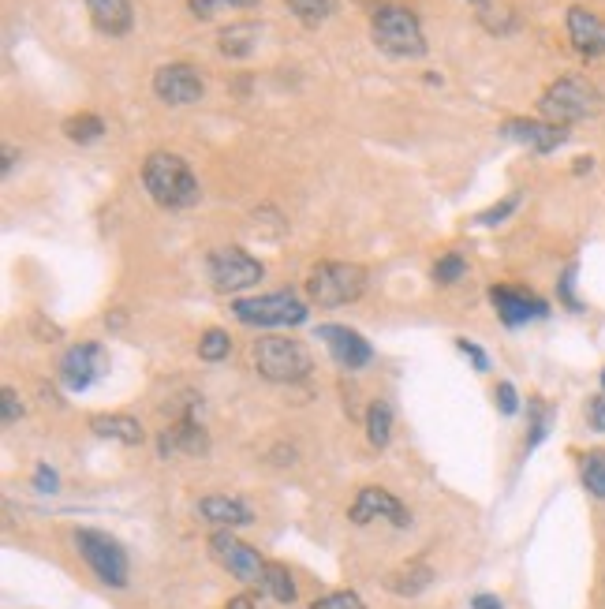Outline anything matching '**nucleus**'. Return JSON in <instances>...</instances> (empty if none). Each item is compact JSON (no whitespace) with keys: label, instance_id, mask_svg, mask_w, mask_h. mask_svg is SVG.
I'll list each match as a JSON object with an SVG mask.
<instances>
[{"label":"nucleus","instance_id":"nucleus-1","mask_svg":"<svg viewBox=\"0 0 605 609\" xmlns=\"http://www.w3.org/2000/svg\"><path fill=\"white\" fill-rule=\"evenodd\" d=\"M142 187H146V195H150L161 210H191L198 202V195H202L191 165L176 154H165V150L146 157V165H142Z\"/></svg>","mask_w":605,"mask_h":609},{"label":"nucleus","instance_id":"nucleus-2","mask_svg":"<svg viewBox=\"0 0 605 609\" xmlns=\"http://www.w3.org/2000/svg\"><path fill=\"white\" fill-rule=\"evenodd\" d=\"M598 109H602V90L594 83H587L583 75H564L557 83H549L546 94L538 98L542 120L561 124V128L576 124V120H587V116H594Z\"/></svg>","mask_w":605,"mask_h":609},{"label":"nucleus","instance_id":"nucleus-3","mask_svg":"<svg viewBox=\"0 0 605 609\" xmlns=\"http://www.w3.org/2000/svg\"><path fill=\"white\" fill-rule=\"evenodd\" d=\"M370 34L381 53L396 60H415L426 53V38L419 27V15L404 8V4H381L374 19H370Z\"/></svg>","mask_w":605,"mask_h":609},{"label":"nucleus","instance_id":"nucleus-4","mask_svg":"<svg viewBox=\"0 0 605 609\" xmlns=\"http://www.w3.org/2000/svg\"><path fill=\"white\" fill-rule=\"evenodd\" d=\"M366 292V270L355 262H318L307 277V296L318 307H348Z\"/></svg>","mask_w":605,"mask_h":609},{"label":"nucleus","instance_id":"nucleus-5","mask_svg":"<svg viewBox=\"0 0 605 609\" xmlns=\"http://www.w3.org/2000/svg\"><path fill=\"white\" fill-rule=\"evenodd\" d=\"M254 367L262 378L277 385H296L303 378H310L314 359L310 352L292 337H262L254 344Z\"/></svg>","mask_w":605,"mask_h":609},{"label":"nucleus","instance_id":"nucleus-6","mask_svg":"<svg viewBox=\"0 0 605 609\" xmlns=\"http://www.w3.org/2000/svg\"><path fill=\"white\" fill-rule=\"evenodd\" d=\"M75 550H79V557L90 565V572H94L105 587H127L131 561H127V550L113 535L94 531V527H79V531H75Z\"/></svg>","mask_w":605,"mask_h":609},{"label":"nucleus","instance_id":"nucleus-7","mask_svg":"<svg viewBox=\"0 0 605 609\" xmlns=\"http://www.w3.org/2000/svg\"><path fill=\"white\" fill-rule=\"evenodd\" d=\"M307 303L296 292H269L258 299H236L232 314L240 318L243 326L258 329H281V326H303L307 322Z\"/></svg>","mask_w":605,"mask_h":609},{"label":"nucleus","instance_id":"nucleus-8","mask_svg":"<svg viewBox=\"0 0 605 609\" xmlns=\"http://www.w3.org/2000/svg\"><path fill=\"white\" fill-rule=\"evenodd\" d=\"M206 266H210L213 288L228 292V296H236V292L254 288V284L262 281V262L247 255L243 247H217Z\"/></svg>","mask_w":605,"mask_h":609},{"label":"nucleus","instance_id":"nucleus-9","mask_svg":"<svg viewBox=\"0 0 605 609\" xmlns=\"http://www.w3.org/2000/svg\"><path fill=\"white\" fill-rule=\"evenodd\" d=\"M210 553L228 568V576H236L240 583H258L262 587V580H266L269 561H262V553L236 539L228 527H217L210 535Z\"/></svg>","mask_w":605,"mask_h":609},{"label":"nucleus","instance_id":"nucleus-10","mask_svg":"<svg viewBox=\"0 0 605 609\" xmlns=\"http://www.w3.org/2000/svg\"><path fill=\"white\" fill-rule=\"evenodd\" d=\"M109 374V352L94 344V340H86V344H75L64 352L60 359V382L68 385L71 393H86L94 382H101Z\"/></svg>","mask_w":605,"mask_h":609},{"label":"nucleus","instance_id":"nucleus-11","mask_svg":"<svg viewBox=\"0 0 605 609\" xmlns=\"http://www.w3.org/2000/svg\"><path fill=\"white\" fill-rule=\"evenodd\" d=\"M490 303L497 318L505 322L508 329L516 326H527V322H538L549 314V303L527 288H516V284H493L490 288Z\"/></svg>","mask_w":605,"mask_h":609},{"label":"nucleus","instance_id":"nucleus-12","mask_svg":"<svg viewBox=\"0 0 605 609\" xmlns=\"http://www.w3.org/2000/svg\"><path fill=\"white\" fill-rule=\"evenodd\" d=\"M206 456L210 453V438H206V430L202 423L195 419V404H187V408L176 415V423L165 426L161 430V438H157V456L161 460H169V456Z\"/></svg>","mask_w":605,"mask_h":609},{"label":"nucleus","instance_id":"nucleus-13","mask_svg":"<svg viewBox=\"0 0 605 609\" xmlns=\"http://www.w3.org/2000/svg\"><path fill=\"white\" fill-rule=\"evenodd\" d=\"M154 94L165 105H195V101H202L206 86H202V75L191 64L176 60V64H161L154 71Z\"/></svg>","mask_w":605,"mask_h":609},{"label":"nucleus","instance_id":"nucleus-14","mask_svg":"<svg viewBox=\"0 0 605 609\" xmlns=\"http://www.w3.org/2000/svg\"><path fill=\"white\" fill-rule=\"evenodd\" d=\"M378 516H385L393 527L411 524L408 509H404L389 490H381V486H363V490L355 494L352 509H348V520H352L355 527H366L370 520H378Z\"/></svg>","mask_w":605,"mask_h":609},{"label":"nucleus","instance_id":"nucleus-15","mask_svg":"<svg viewBox=\"0 0 605 609\" xmlns=\"http://www.w3.org/2000/svg\"><path fill=\"white\" fill-rule=\"evenodd\" d=\"M318 337L325 340V348L333 355V363L340 370H363L370 359H374V348L370 340L359 337L355 329L348 326H318Z\"/></svg>","mask_w":605,"mask_h":609},{"label":"nucleus","instance_id":"nucleus-16","mask_svg":"<svg viewBox=\"0 0 605 609\" xmlns=\"http://www.w3.org/2000/svg\"><path fill=\"white\" fill-rule=\"evenodd\" d=\"M501 135L512 142L531 146L535 154H553L557 146L568 142V128L549 124V120H505V124H501Z\"/></svg>","mask_w":605,"mask_h":609},{"label":"nucleus","instance_id":"nucleus-17","mask_svg":"<svg viewBox=\"0 0 605 609\" xmlns=\"http://www.w3.org/2000/svg\"><path fill=\"white\" fill-rule=\"evenodd\" d=\"M568 38L583 57H605V19L587 8H568Z\"/></svg>","mask_w":605,"mask_h":609},{"label":"nucleus","instance_id":"nucleus-18","mask_svg":"<svg viewBox=\"0 0 605 609\" xmlns=\"http://www.w3.org/2000/svg\"><path fill=\"white\" fill-rule=\"evenodd\" d=\"M198 516L213 527H228V531H236V527H247L254 520V512L243 505L240 497H228V494H210L198 501Z\"/></svg>","mask_w":605,"mask_h":609},{"label":"nucleus","instance_id":"nucleus-19","mask_svg":"<svg viewBox=\"0 0 605 609\" xmlns=\"http://www.w3.org/2000/svg\"><path fill=\"white\" fill-rule=\"evenodd\" d=\"M90 8V19L101 34L109 38H124L131 23H135V12H131V0H86Z\"/></svg>","mask_w":605,"mask_h":609},{"label":"nucleus","instance_id":"nucleus-20","mask_svg":"<svg viewBox=\"0 0 605 609\" xmlns=\"http://www.w3.org/2000/svg\"><path fill=\"white\" fill-rule=\"evenodd\" d=\"M430 583H434V568L426 565V561H408V565L393 568V572L385 576V587H389L396 598L423 595Z\"/></svg>","mask_w":605,"mask_h":609},{"label":"nucleus","instance_id":"nucleus-21","mask_svg":"<svg viewBox=\"0 0 605 609\" xmlns=\"http://www.w3.org/2000/svg\"><path fill=\"white\" fill-rule=\"evenodd\" d=\"M90 430H94L98 438H113L120 441V445H142V441H146V430H142L139 419L120 415V411H113V415H94V419H90Z\"/></svg>","mask_w":605,"mask_h":609},{"label":"nucleus","instance_id":"nucleus-22","mask_svg":"<svg viewBox=\"0 0 605 609\" xmlns=\"http://www.w3.org/2000/svg\"><path fill=\"white\" fill-rule=\"evenodd\" d=\"M262 38V27L258 23H232V27L221 30V53L228 60H247L254 53V45Z\"/></svg>","mask_w":605,"mask_h":609},{"label":"nucleus","instance_id":"nucleus-23","mask_svg":"<svg viewBox=\"0 0 605 609\" xmlns=\"http://www.w3.org/2000/svg\"><path fill=\"white\" fill-rule=\"evenodd\" d=\"M366 438L374 449H385L393 441V404L389 400H374L366 408Z\"/></svg>","mask_w":605,"mask_h":609},{"label":"nucleus","instance_id":"nucleus-24","mask_svg":"<svg viewBox=\"0 0 605 609\" xmlns=\"http://www.w3.org/2000/svg\"><path fill=\"white\" fill-rule=\"evenodd\" d=\"M262 591H266L273 602H281V606H292V602H296V580H292V572L284 565H277V561H269L266 565Z\"/></svg>","mask_w":605,"mask_h":609},{"label":"nucleus","instance_id":"nucleus-25","mask_svg":"<svg viewBox=\"0 0 605 609\" xmlns=\"http://www.w3.org/2000/svg\"><path fill=\"white\" fill-rule=\"evenodd\" d=\"M64 135H68L71 142H79V146H86V142H98L101 135H105V120H101L98 113L68 116V120H64Z\"/></svg>","mask_w":605,"mask_h":609},{"label":"nucleus","instance_id":"nucleus-26","mask_svg":"<svg viewBox=\"0 0 605 609\" xmlns=\"http://www.w3.org/2000/svg\"><path fill=\"white\" fill-rule=\"evenodd\" d=\"M579 475H583V486H587V494H594L598 501H605V449H594V453L583 456V464H579Z\"/></svg>","mask_w":605,"mask_h":609},{"label":"nucleus","instance_id":"nucleus-27","mask_svg":"<svg viewBox=\"0 0 605 609\" xmlns=\"http://www.w3.org/2000/svg\"><path fill=\"white\" fill-rule=\"evenodd\" d=\"M284 4H288L292 15H296L299 23H307V27L325 23V19L333 15V8H337V0H284Z\"/></svg>","mask_w":605,"mask_h":609},{"label":"nucleus","instance_id":"nucleus-28","mask_svg":"<svg viewBox=\"0 0 605 609\" xmlns=\"http://www.w3.org/2000/svg\"><path fill=\"white\" fill-rule=\"evenodd\" d=\"M228 352H232V337H228L225 329H206V333L198 337V359H206V363H221Z\"/></svg>","mask_w":605,"mask_h":609},{"label":"nucleus","instance_id":"nucleus-29","mask_svg":"<svg viewBox=\"0 0 605 609\" xmlns=\"http://www.w3.org/2000/svg\"><path fill=\"white\" fill-rule=\"evenodd\" d=\"M467 273V262L460 251H449V255H441L434 262V270H430V277H434V284H441V288H449V284H456L460 277Z\"/></svg>","mask_w":605,"mask_h":609},{"label":"nucleus","instance_id":"nucleus-30","mask_svg":"<svg viewBox=\"0 0 605 609\" xmlns=\"http://www.w3.org/2000/svg\"><path fill=\"white\" fill-rule=\"evenodd\" d=\"M549 423H553V408L542 404V400H531V434H527V453L542 445V438L549 434Z\"/></svg>","mask_w":605,"mask_h":609},{"label":"nucleus","instance_id":"nucleus-31","mask_svg":"<svg viewBox=\"0 0 605 609\" xmlns=\"http://www.w3.org/2000/svg\"><path fill=\"white\" fill-rule=\"evenodd\" d=\"M187 4H191L195 19H213V15L232 12V8H258V0H187Z\"/></svg>","mask_w":605,"mask_h":609},{"label":"nucleus","instance_id":"nucleus-32","mask_svg":"<svg viewBox=\"0 0 605 609\" xmlns=\"http://www.w3.org/2000/svg\"><path fill=\"white\" fill-rule=\"evenodd\" d=\"M479 19H482V27L493 30V34H508V30L516 27V19H512V12H505V8H497V15H493V4H486V0H482V4H479Z\"/></svg>","mask_w":605,"mask_h":609},{"label":"nucleus","instance_id":"nucleus-33","mask_svg":"<svg viewBox=\"0 0 605 609\" xmlns=\"http://www.w3.org/2000/svg\"><path fill=\"white\" fill-rule=\"evenodd\" d=\"M310 609H366L363 598L355 591H333V595H322L310 602Z\"/></svg>","mask_w":605,"mask_h":609},{"label":"nucleus","instance_id":"nucleus-34","mask_svg":"<svg viewBox=\"0 0 605 609\" xmlns=\"http://www.w3.org/2000/svg\"><path fill=\"white\" fill-rule=\"evenodd\" d=\"M516 206H520V195H508V199H501L497 202V206H490V210H482L479 217H475V221H479V225H501V221H505L508 213L516 210Z\"/></svg>","mask_w":605,"mask_h":609},{"label":"nucleus","instance_id":"nucleus-35","mask_svg":"<svg viewBox=\"0 0 605 609\" xmlns=\"http://www.w3.org/2000/svg\"><path fill=\"white\" fill-rule=\"evenodd\" d=\"M493 397H497V411H501V415H516V411H520V393H516V385L512 382L497 385Z\"/></svg>","mask_w":605,"mask_h":609},{"label":"nucleus","instance_id":"nucleus-36","mask_svg":"<svg viewBox=\"0 0 605 609\" xmlns=\"http://www.w3.org/2000/svg\"><path fill=\"white\" fill-rule=\"evenodd\" d=\"M34 490H42V494H57L60 475L49 468V464H38V468H34Z\"/></svg>","mask_w":605,"mask_h":609},{"label":"nucleus","instance_id":"nucleus-37","mask_svg":"<svg viewBox=\"0 0 605 609\" xmlns=\"http://www.w3.org/2000/svg\"><path fill=\"white\" fill-rule=\"evenodd\" d=\"M456 348H460V352H464L467 359L475 363V370H479V374H486V370H490V355L482 352L479 344H471L467 337H460V340H456Z\"/></svg>","mask_w":605,"mask_h":609},{"label":"nucleus","instance_id":"nucleus-38","mask_svg":"<svg viewBox=\"0 0 605 609\" xmlns=\"http://www.w3.org/2000/svg\"><path fill=\"white\" fill-rule=\"evenodd\" d=\"M587 426L598 430V434H605V393L587 400Z\"/></svg>","mask_w":605,"mask_h":609},{"label":"nucleus","instance_id":"nucleus-39","mask_svg":"<svg viewBox=\"0 0 605 609\" xmlns=\"http://www.w3.org/2000/svg\"><path fill=\"white\" fill-rule=\"evenodd\" d=\"M561 299L568 303V311H583V303L576 299V270H568L561 277Z\"/></svg>","mask_w":605,"mask_h":609},{"label":"nucleus","instance_id":"nucleus-40","mask_svg":"<svg viewBox=\"0 0 605 609\" xmlns=\"http://www.w3.org/2000/svg\"><path fill=\"white\" fill-rule=\"evenodd\" d=\"M0 404H4V423L8 426L23 415V404H19V397H15V389H4V393H0Z\"/></svg>","mask_w":605,"mask_h":609},{"label":"nucleus","instance_id":"nucleus-41","mask_svg":"<svg viewBox=\"0 0 605 609\" xmlns=\"http://www.w3.org/2000/svg\"><path fill=\"white\" fill-rule=\"evenodd\" d=\"M471 609H505V602L497 595H475L471 598Z\"/></svg>","mask_w":605,"mask_h":609},{"label":"nucleus","instance_id":"nucleus-42","mask_svg":"<svg viewBox=\"0 0 605 609\" xmlns=\"http://www.w3.org/2000/svg\"><path fill=\"white\" fill-rule=\"evenodd\" d=\"M225 609H254V602L247 595H236V598H228V606Z\"/></svg>","mask_w":605,"mask_h":609},{"label":"nucleus","instance_id":"nucleus-43","mask_svg":"<svg viewBox=\"0 0 605 609\" xmlns=\"http://www.w3.org/2000/svg\"><path fill=\"white\" fill-rule=\"evenodd\" d=\"M594 169V157H579L576 165H572V172H576V176H583V172H591Z\"/></svg>","mask_w":605,"mask_h":609},{"label":"nucleus","instance_id":"nucleus-44","mask_svg":"<svg viewBox=\"0 0 605 609\" xmlns=\"http://www.w3.org/2000/svg\"><path fill=\"white\" fill-rule=\"evenodd\" d=\"M12 165H15V150L4 146V176H12Z\"/></svg>","mask_w":605,"mask_h":609},{"label":"nucleus","instance_id":"nucleus-45","mask_svg":"<svg viewBox=\"0 0 605 609\" xmlns=\"http://www.w3.org/2000/svg\"><path fill=\"white\" fill-rule=\"evenodd\" d=\"M602 393H605V370H602Z\"/></svg>","mask_w":605,"mask_h":609},{"label":"nucleus","instance_id":"nucleus-46","mask_svg":"<svg viewBox=\"0 0 605 609\" xmlns=\"http://www.w3.org/2000/svg\"><path fill=\"white\" fill-rule=\"evenodd\" d=\"M479 4H482V0H479Z\"/></svg>","mask_w":605,"mask_h":609}]
</instances>
